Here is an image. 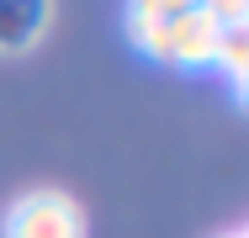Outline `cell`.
<instances>
[{
  "mask_svg": "<svg viewBox=\"0 0 249 238\" xmlns=\"http://www.w3.org/2000/svg\"><path fill=\"white\" fill-rule=\"evenodd\" d=\"M217 21L201 11V5H186L164 21H138L127 27V37L143 48L149 58L170 64V69H212V53H217Z\"/></svg>",
  "mask_w": 249,
  "mask_h": 238,
  "instance_id": "1",
  "label": "cell"
},
{
  "mask_svg": "<svg viewBox=\"0 0 249 238\" xmlns=\"http://www.w3.org/2000/svg\"><path fill=\"white\" fill-rule=\"evenodd\" d=\"M0 238H85V212L69 190L32 186L5 206Z\"/></svg>",
  "mask_w": 249,
  "mask_h": 238,
  "instance_id": "2",
  "label": "cell"
},
{
  "mask_svg": "<svg viewBox=\"0 0 249 238\" xmlns=\"http://www.w3.org/2000/svg\"><path fill=\"white\" fill-rule=\"evenodd\" d=\"M48 27V0H0V53H21Z\"/></svg>",
  "mask_w": 249,
  "mask_h": 238,
  "instance_id": "3",
  "label": "cell"
},
{
  "mask_svg": "<svg viewBox=\"0 0 249 238\" xmlns=\"http://www.w3.org/2000/svg\"><path fill=\"white\" fill-rule=\"evenodd\" d=\"M212 69H228V74H233V90H244V74H249V27H223V32H217Z\"/></svg>",
  "mask_w": 249,
  "mask_h": 238,
  "instance_id": "4",
  "label": "cell"
},
{
  "mask_svg": "<svg viewBox=\"0 0 249 238\" xmlns=\"http://www.w3.org/2000/svg\"><path fill=\"white\" fill-rule=\"evenodd\" d=\"M217 27H249V0H196Z\"/></svg>",
  "mask_w": 249,
  "mask_h": 238,
  "instance_id": "5",
  "label": "cell"
},
{
  "mask_svg": "<svg viewBox=\"0 0 249 238\" xmlns=\"http://www.w3.org/2000/svg\"><path fill=\"white\" fill-rule=\"evenodd\" d=\"M212 238H249L244 228H228V233H212Z\"/></svg>",
  "mask_w": 249,
  "mask_h": 238,
  "instance_id": "6",
  "label": "cell"
}]
</instances>
